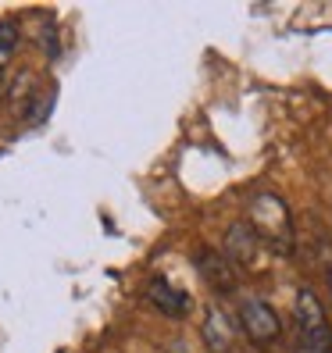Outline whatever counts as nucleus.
I'll list each match as a JSON object with an SVG mask.
<instances>
[{
    "label": "nucleus",
    "instance_id": "20e7f679",
    "mask_svg": "<svg viewBox=\"0 0 332 353\" xmlns=\"http://www.w3.org/2000/svg\"><path fill=\"white\" fill-rule=\"evenodd\" d=\"M261 243L246 225H233L229 236H225V261L233 268H257L261 261Z\"/></svg>",
    "mask_w": 332,
    "mask_h": 353
},
{
    "label": "nucleus",
    "instance_id": "423d86ee",
    "mask_svg": "<svg viewBox=\"0 0 332 353\" xmlns=\"http://www.w3.org/2000/svg\"><path fill=\"white\" fill-rule=\"evenodd\" d=\"M204 339L215 353H225L233 343V321L222 307H207V318H204Z\"/></svg>",
    "mask_w": 332,
    "mask_h": 353
},
{
    "label": "nucleus",
    "instance_id": "39448f33",
    "mask_svg": "<svg viewBox=\"0 0 332 353\" xmlns=\"http://www.w3.org/2000/svg\"><path fill=\"white\" fill-rule=\"evenodd\" d=\"M147 300L161 310L164 318L182 321L186 314H190V296H186L182 289H175L172 282H164V279H154V282L147 285Z\"/></svg>",
    "mask_w": 332,
    "mask_h": 353
},
{
    "label": "nucleus",
    "instance_id": "6e6552de",
    "mask_svg": "<svg viewBox=\"0 0 332 353\" xmlns=\"http://www.w3.org/2000/svg\"><path fill=\"white\" fill-rule=\"evenodd\" d=\"M14 43H18V29L14 26H0V65H8V61H11Z\"/></svg>",
    "mask_w": 332,
    "mask_h": 353
},
{
    "label": "nucleus",
    "instance_id": "0eeeda50",
    "mask_svg": "<svg viewBox=\"0 0 332 353\" xmlns=\"http://www.w3.org/2000/svg\"><path fill=\"white\" fill-rule=\"evenodd\" d=\"M200 272L207 275V282H211L215 289H229L236 285V272H233V264L225 261V254H204L200 257Z\"/></svg>",
    "mask_w": 332,
    "mask_h": 353
},
{
    "label": "nucleus",
    "instance_id": "f03ea898",
    "mask_svg": "<svg viewBox=\"0 0 332 353\" xmlns=\"http://www.w3.org/2000/svg\"><path fill=\"white\" fill-rule=\"evenodd\" d=\"M240 328H243V336L251 339L254 346H272L279 339V332H282V321H279L275 307L268 300L246 296L240 303Z\"/></svg>",
    "mask_w": 332,
    "mask_h": 353
},
{
    "label": "nucleus",
    "instance_id": "9d476101",
    "mask_svg": "<svg viewBox=\"0 0 332 353\" xmlns=\"http://www.w3.org/2000/svg\"><path fill=\"white\" fill-rule=\"evenodd\" d=\"M329 282H332V272H329Z\"/></svg>",
    "mask_w": 332,
    "mask_h": 353
},
{
    "label": "nucleus",
    "instance_id": "f257e3e1",
    "mask_svg": "<svg viewBox=\"0 0 332 353\" xmlns=\"http://www.w3.org/2000/svg\"><path fill=\"white\" fill-rule=\"evenodd\" d=\"M246 228L257 236L261 246H268L272 254L289 257L293 254V214L279 193H257L251 196L246 207Z\"/></svg>",
    "mask_w": 332,
    "mask_h": 353
},
{
    "label": "nucleus",
    "instance_id": "1a4fd4ad",
    "mask_svg": "<svg viewBox=\"0 0 332 353\" xmlns=\"http://www.w3.org/2000/svg\"><path fill=\"white\" fill-rule=\"evenodd\" d=\"M297 353H332V343H297Z\"/></svg>",
    "mask_w": 332,
    "mask_h": 353
},
{
    "label": "nucleus",
    "instance_id": "7ed1b4c3",
    "mask_svg": "<svg viewBox=\"0 0 332 353\" xmlns=\"http://www.w3.org/2000/svg\"><path fill=\"white\" fill-rule=\"evenodd\" d=\"M297 328H300V343H332V328L325 318L322 300L311 293V289H300L297 293Z\"/></svg>",
    "mask_w": 332,
    "mask_h": 353
}]
</instances>
